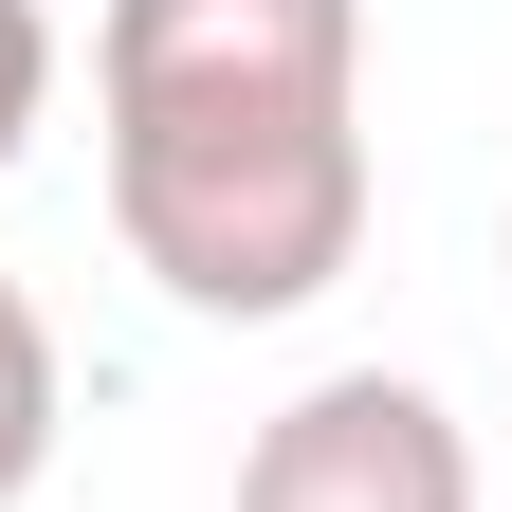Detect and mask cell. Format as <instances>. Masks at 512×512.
<instances>
[{
	"label": "cell",
	"mask_w": 512,
	"mask_h": 512,
	"mask_svg": "<svg viewBox=\"0 0 512 512\" xmlns=\"http://www.w3.org/2000/svg\"><path fill=\"white\" fill-rule=\"evenodd\" d=\"M55 74H74V37H55V0H0V183H19V147L55 128Z\"/></svg>",
	"instance_id": "cell-4"
},
{
	"label": "cell",
	"mask_w": 512,
	"mask_h": 512,
	"mask_svg": "<svg viewBox=\"0 0 512 512\" xmlns=\"http://www.w3.org/2000/svg\"><path fill=\"white\" fill-rule=\"evenodd\" d=\"M55 439H74V366H55V311L0 275V512L55 476Z\"/></svg>",
	"instance_id": "cell-3"
},
{
	"label": "cell",
	"mask_w": 512,
	"mask_h": 512,
	"mask_svg": "<svg viewBox=\"0 0 512 512\" xmlns=\"http://www.w3.org/2000/svg\"><path fill=\"white\" fill-rule=\"evenodd\" d=\"M92 165L165 311L293 330L366 256V0H110Z\"/></svg>",
	"instance_id": "cell-1"
},
{
	"label": "cell",
	"mask_w": 512,
	"mask_h": 512,
	"mask_svg": "<svg viewBox=\"0 0 512 512\" xmlns=\"http://www.w3.org/2000/svg\"><path fill=\"white\" fill-rule=\"evenodd\" d=\"M238 512H494V494H476V421L421 366H330L238 439Z\"/></svg>",
	"instance_id": "cell-2"
}]
</instances>
